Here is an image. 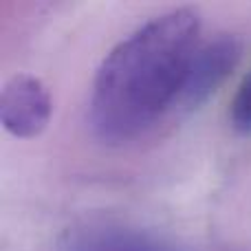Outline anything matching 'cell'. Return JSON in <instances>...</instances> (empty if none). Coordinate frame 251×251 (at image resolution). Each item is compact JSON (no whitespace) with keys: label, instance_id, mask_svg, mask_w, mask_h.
Segmentation results:
<instances>
[{"label":"cell","instance_id":"6da1fadb","mask_svg":"<svg viewBox=\"0 0 251 251\" xmlns=\"http://www.w3.org/2000/svg\"><path fill=\"white\" fill-rule=\"evenodd\" d=\"M199 44L201 16L192 7L154 16L115 44L93 79V132L108 143L130 141L176 108Z\"/></svg>","mask_w":251,"mask_h":251},{"label":"cell","instance_id":"277c9868","mask_svg":"<svg viewBox=\"0 0 251 251\" xmlns=\"http://www.w3.org/2000/svg\"><path fill=\"white\" fill-rule=\"evenodd\" d=\"M53 251H178L154 234L115 225V223H84L69 227L57 238Z\"/></svg>","mask_w":251,"mask_h":251},{"label":"cell","instance_id":"3957f363","mask_svg":"<svg viewBox=\"0 0 251 251\" xmlns=\"http://www.w3.org/2000/svg\"><path fill=\"white\" fill-rule=\"evenodd\" d=\"M53 100L47 84L31 73H16L0 91V122L18 139H33L47 130Z\"/></svg>","mask_w":251,"mask_h":251},{"label":"cell","instance_id":"7a4b0ae2","mask_svg":"<svg viewBox=\"0 0 251 251\" xmlns=\"http://www.w3.org/2000/svg\"><path fill=\"white\" fill-rule=\"evenodd\" d=\"M243 57V42L236 35L221 33L216 38L201 42L194 51L178 95V110H194L209 100L225 79L234 73Z\"/></svg>","mask_w":251,"mask_h":251},{"label":"cell","instance_id":"5b68a950","mask_svg":"<svg viewBox=\"0 0 251 251\" xmlns=\"http://www.w3.org/2000/svg\"><path fill=\"white\" fill-rule=\"evenodd\" d=\"M229 119L231 126L240 134H251V69L236 88V95L231 100L229 108Z\"/></svg>","mask_w":251,"mask_h":251}]
</instances>
